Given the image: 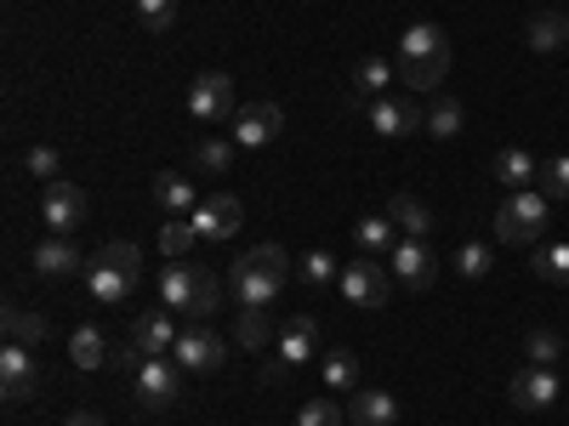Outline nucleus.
Listing matches in <instances>:
<instances>
[{"label":"nucleus","mask_w":569,"mask_h":426,"mask_svg":"<svg viewBox=\"0 0 569 426\" xmlns=\"http://www.w3.org/2000/svg\"><path fill=\"white\" fill-rule=\"evenodd\" d=\"M284 278H291V256H284V245H257V251H246L240 262H233L228 291H233L240 307H268L284 291Z\"/></svg>","instance_id":"f257e3e1"},{"label":"nucleus","mask_w":569,"mask_h":426,"mask_svg":"<svg viewBox=\"0 0 569 426\" xmlns=\"http://www.w3.org/2000/svg\"><path fill=\"white\" fill-rule=\"evenodd\" d=\"M547 222H552V200L536 194V187H518V194L501 200V211H496V240L501 245H541Z\"/></svg>","instance_id":"f03ea898"},{"label":"nucleus","mask_w":569,"mask_h":426,"mask_svg":"<svg viewBox=\"0 0 569 426\" xmlns=\"http://www.w3.org/2000/svg\"><path fill=\"white\" fill-rule=\"evenodd\" d=\"M337 284H342V296H348L353 307H365V313H376V307H388V302H393V273L376 262V256L348 262Z\"/></svg>","instance_id":"7ed1b4c3"},{"label":"nucleus","mask_w":569,"mask_h":426,"mask_svg":"<svg viewBox=\"0 0 569 426\" xmlns=\"http://www.w3.org/2000/svg\"><path fill=\"white\" fill-rule=\"evenodd\" d=\"M171 358L188 369V375H217L222 364H228V347H222V336L211 324H188L182 336H177V347H171Z\"/></svg>","instance_id":"20e7f679"},{"label":"nucleus","mask_w":569,"mask_h":426,"mask_svg":"<svg viewBox=\"0 0 569 426\" xmlns=\"http://www.w3.org/2000/svg\"><path fill=\"white\" fill-rule=\"evenodd\" d=\"M188 114H194L200 125H222V120H233V80H228L222 69L194 74V85H188Z\"/></svg>","instance_id":"39448f33"},{"label":"nucleus","mask_w":569,"mask_h":426,"mask_svg":"<svg viewBox=\"0 0 569 426\" xmlns=\"http://www.w3.org/2000/svg\"><path fill=\"white\" fill-rule=\"evenodd\" d=\"M40 222L63 233V240H74L80 222H86V194L74 182H46V194H40Z\"/></svg>","instance_id":"423d86ee"},{"label":"nucleus","mask_w":569,"mask_h":426,"mask_svg":"<svg viewBox=\"0 0 569 426\" xmlns=\"http://www.w3.org/2000/svg\"><path fill=\"white\" fill-rule=\"evenodd\" d=\"M137 398H142V409L177 404V398H182V364H177V358H142V369H137Z\"/></svg>","instance_id":"0eeeda50"},{"label":"nucleus","mask_w":569,"mask_h":426,"mask_svg":"<svg viewBox=\"0 0 569 426\" xmlns=\"http://www.w3.org/2000/svg\"><path fill=\"white\" fill-rule=\"evenodd\" d=\"M34 387H40L34 347L7 342V353H0V398H7V404H23V398H34Z\"/></svg>","instance_id":"6e6552de"},{"label":"nucleus","mask_w":569,"mask_h":426,"mask_svg":"<svg viewBox=\"0 0 569 426\" xmlns=\"http://www.w3.org/2000/svg\"><path fill=\"white\" fill-rule=\"evenodd\" d=\"M279 131H284V109L279 103H246V109H233V142H240V149H268Z\"/></svg>","instance_id":"1a4fd4ad"},{"label":"nucleus","mask_w":569,"mask_h":426,"mask_svg":"<svg viewBox=\"0 0 569 426\" xmlns=\"http://www.w3.org/2000/svg\"><path fill=\"white\" fill-rule=\"evenodd\" d=\"M388 262H393V278L405 284V291H427V284L439 278V256H433L427 240H399Z\"/></svg>","instance_id":"9d476101"},{"label":"nucleus","mask_w":569,"mask_h":426,"mask_svg":"<svg viewBox=\"0 0 569 426\" xmlns=\"http://www.w3.org/2000/svg\"><path fill=\"white\" fill-rule=\"evenodd\" d=\"M558 375L547 369V364H530V369H518L512 382H507V398L518 404V409H552L558 404Z\"/></svg>","instance_id":"9b49d317"},{"label":"nucleus","mask_w":569,"mask_h":426,"mask_svg":"<svg viewBox=\"0 0 569 426\" xmlns=\"http://www.w3.org/2000/svg\"><path fill=\"white\" fill-rule=\"evenodd\" d=\"M240 222H246V205L233 200V194H211V200H200V211H194L200 240H233V233H240Z\"/></svg>","instance_id":"f8f14e48"},{"label":"nucleus","mask_w":569,"mask_h":426,"mask_svg":"<svg viewBox=\"0 0 569 426\" xmlns=\"http://www.w3.org/2000/svg\"><path fill=\"white\" fill-rule=\"evenodd\" d=\"M29 262H34V273H40V278H74L80 267H91V262H80V245H74V240H63V233L40 240Z\"/></svg>","instance_id":"ddd939ff"},{"label":"nucleus","mask_w":569,"mask_h":426,"mask_svg":"<svg viewBox=\"0 0 569 426\" xmlns=\"http://www.w3.org/2000/svg\"><path fill=\"white\" fill-rule=\"evenodd\" d=\"M365 114H370L376 136H410V131H427V114H421L416 103H399V98H376Z\"/></svg>","instance_id":"4468645a"},{"label":"nucleus","mask_w":569,"mask_h":426,"mask_svg":"<svg viewBox=\"0 0 569 426\" xmlns=\"http://www.w3.org/2000/svg\"><path fill=\"white\" fill-rule=\"evenodd\" d=\"M177 336H182V329L171 324V313H142V318H131V342L142 347V358H166V353L177 347Z\"/></svg>","instance_id":"2eb2a0df"},{"label":"nucleus","mask_w":569,"mask_h":426,"mask_svg":"<svg viewBox=\"0 0 569 426\" xmlns=\"http://www.w3.org/2000/svg\"><path fill=\"white\" fill-rule=\"evenodd\" d=\"M131 273H120V267H109V262H98L91 256V267H86V296L98 302V307H120L126 296H131Z\"/></svg>","instance_id":"dca6fc26"},{"label":"nucleus","mask_w":569,"mask_h":426,"mask_svg":"<svg viewBox=\"0 0 569 426\" xmlns=\"http://www.w3.org/2000/svg\"><path fill=\"white\" fill-rule=\"evenodd\" d=\"M273 353H279L284 364H308V358L319 353V324H313L308 313H297V318H284V329H279V342H273Z\"/></svg>","instance_id":"f3484780"},{"label":"nucleus","mask_w":569,"mask_h":426,"mask_svg":"<svg viewBox=\"0 0 569 426\" xmlns=\"http://www.w3.org/2000/svg\"><path fill=\"white\" fill-rule=\"evenodd\" d=\"M388 80H393V63H388V58H365V63L353 69V91H348V103H353V109H370V103L388 91Z\"/></svg>","instance_id":"a211bd4d"},{"label":"nucleus","mask_w":569,"mask_h":426,"mask_svg":"<svg viewBox=\"0 0 569 426\" xmlns=\"http://www.w3.org/2000/svg\"><path fill=\"white\" fill-rule=\"evenodd\" d=\"M490 176L501 182V187H536V176H541V165H536V154H525V149H501L496 160H490Z\"/></svg>","instance_id":"6ab92c4d"},{"label":"nucleus","mask_w":569,"mask_h":426,"mask_svg":"<svg viewBox=\"0 0 569 426\" xmlns=\"http://www.w3.org/2000/svg\"><path fill=\"white\" fill-rule=\"evenodd\" d=\"M154 200L166 216H188V211H200V194H194V182L177 176V171H160L154 176Z\"/></svg>","instance_id":"aec40b11"},{"label":"nucleus","mask_w":569,"mask_h":426,"mask_svg":"<svg viewBox=\"0 0 569 426\" xmlns=\"http://www.w3.org/2000/svg\"><path fill=\"white\" fill-rule=\"evenodd\" d=\"M233 342H240V347H251V353H273L279 329H273L268 307H240V324H233Z\"/></svg>","instance_id":"412c9836"},{"label":"nucleus","mask_w":569,"mask_h":426,"mask_svg":"<svg viewBox=\"0 0 569 426\" xmlns=\"http://www.w3.org/2000/svg\"><path fill=\"white\" fill-rule=\"evenodd\" d=\"M525 40H530V52H563L569 45V12H536L525 23Z\"/></svg>","instance_id":"4be33fe9"},{"label":"nucleus","mask_w":569,"mask_h":426,"mask_svg":"<svg viewBox=\"0 0 569 426\" xmlns=\"http://www.w3.org/2000/svg\"><path fill=\"white\" fill-rule=\"evenodd\" d=\"M353 426H399V398L393 393H353V409H348Z\"/></svg>","instance_id":"5701e85b"},{"label":"nucleus","mask_w":569,"mask_h":426,"mask_svg":"<svg viewBox=\"0 0 569 426\" xmlns=\"http://www.w3.org/2000/svg\"><path fill=\"white\" fill-rule=\"evenodd\" d=\"M388 216H393V227L405 233V240H427V233H433V211H427L416 194H393Z\"/></svg>","instance_id":"b1692460"},{"label":"nucleus","mask_w":569,"mask_h":426,"mask_svg":"<svg viewBox=\"0 0 569 426\" xmlns=\"http://www.w3.org/2000/svg\"><path fill=\"white\" fill-rule=\"evenodd\" d=\"M194 284H200V267H188V262H166V273H160V302H166L171 313H182L188 302H194Z\"/></svg>","instance_id":"393cba45"},{"label":"nucleus","mask_w":569,"mask_h":426,"mask_svg":"<svg viewBox=\"0 0 569 426\" xmlns=\"http://www.w3.org/2000/svg\"><path fill=\"white\" fill-rule=\"evenodd\" d=\"M194 245H206L200 227H194V216H171V222L160 227V256H166V262H188V256H194Z\"/></svg>","instance_id":"a878e982"},{"label":"nucleus","mask_w":569,"mask_h":426,"mask_svg":"<svg viewBox=\"0 0 569 426\" xmlns=\"http://www.w3.org/2000/svg\"><path fill=\"white\" fill-rule=\"evenodd\" d=\"M353 240H359V251L365 256H393V245H399V227H393V216H365L359 227H353Z\"/></svg>","instance_id":"bb28decb"},{"label":"nucleus","mask_w":569,"mask_h":426,"mask_svg":"<svg viewBox=\"0 0 569 426\" xmlns=\"http://www.w3.org/2000/svg\"><path fill=\"white\" fill-rule=\"evenodd\" d=\"M433 52H450V40H445L439 23H410V29L399 34V63H410V58H433Z\"/></svg>","instance_id":"cd10ccee"},{"label":"nucleus","mask_w":569,"mask_h":426,"mask_svg":"<svg viewBox=\"0 0 569 426\" xmlns=\"http://www.w3.org/2000/svg\"><path fill=\"white\" fill-rule=\"evenodd\" d=\"M69 358H74L80 369H103V364H109V342H103V329H98V324H80L74 336H69Z\"/></svg>","instance_id":"c85d7f7f"},{"label":"nucleus","mask_w":569,"mask_h":426,"mask_svg":"<svg viewBox=\"0 0 569 426\" xmlns=\"http://www.w3.org/2000/svg\"><path fill=\"white\" fill-rule=\"evenodd\" d=\"M399 74H405V85H410V91H433V85H445V74H450V52L410 58V63H399Z\"/></svg>","instance_id":"c756f323"},{"label":"nucleus","mask_w":569,"mask_h":426,"mask_svg":"<svg viewBox=\"0 0 569 426\" xmlns=\"http://www.w3.org/2000/svg\"><path fill=\"white\" fill-rule=\"evenodd\" d=\"M7 342H23V347H40L46 342V318L40 313H29V307H18V302H7Z\"/></svg>","instance_id":"7c9ffc66"},{"label":"nucleus","mask_w":569,"mask_h":426,"mask_svg":"<svg viewBox=\"0 0 569 426\" xmlns=\"http://www.w3.org/2000/svg\"><path fill=\"white\" fill-rule=\"evenodd\" d=\"M222 307V284H217V273H206L200 267V284H194V302L182 307V318L188 324H211V313Z\"/></svg>","instance_id":"2f4dec72"},{"label":"nucleus","mask_w":569,"mask_h":426,"mask_svg":"<svg viewBox=\"0 0 569 426\" xmlns=\"http://www.w3.org/2000/svg\"><path fill=\"white\" fill-rule=\"evenodd\" d=\"M233 154H240V142H233V136H206V142H194V165H200V171H228Z\"/></svg>","instance_id":"473e14b6"},{"label":"nucleus","mask_w":569,"mask_h":426,"mask_svg":"<svg viewBox=\"0 0 569 426\" xmlns=\"http://www.w3.org/2000/svg\"><path fill=\"white\" fill-rule=\"evenodd\" d=\"M536 278L547 284H569V245H536Z\"/></svg>","instance_id":"72a5a7b5"},{"label":"nucleus","mask_w":569,"mask_h":426,"mask_svg":"<svg viewBox=\"0 0 569 426\" xmlns=\"http://www.w3.org/2000/svg\"><path fill=\"white\" fill-rule=\"evenodd\" d=\"M325 387L330 393H353L359 387V358L353 353H330L325 358Z\"/></svg>","instance_id":"f704fd0d"},{"label":"nucleus","mask_w":569,"mask_h":426,"mask_svg":"<svg viewBox=\"0 0 569 426\" xmlns=\"http://www.w3.org/2000/svg\"><path fill=\"white\" fill-rule=\"evenodd\" d=\"M342 420H348V409L337 398H308L297 409V426H342Z\"/></svg>","instance_id":"c9c22d12"},{"label":"nucleus","mask_w":569,"mask_h":426,"mask_svg":"<svg viewBox=\"0 0 569 426\" xmlns=\"http://www.w3.org/2000/svg\"><path fill=\"white\" fill-rule=\"evenodd\" d=\"M427 131H433L439 142H450V136L461 131V103H456V98H439L433 109H427Z\"/></svg>","instance_id":"e433bc0d"},{"label":"nucleus","mask_w":569,"mask_h":426,"mask_svg":"<svg viewBox=\"0 0 569 426\" xmlns=\"http://www.w3.org/2000/svg\"><path fill=\"white\" fill-rule=\"evenodd\" d=\"M23 171H29L34 182H58L63 160H58V149H46V142H34V149H23Z\"/></svg>","instance_id":"4c0bfd02"},{"label":"nucleus","mask_w":569,"mask_h":426,"mask_svg":"<svg viewBox=\"0 0 569 426\" xmlns=\"http://www.w3.org/2000/svg\"><path fill=\"white\" fill-rule=\"evenodd\" d=\"M137 18H142V29H149V34H171L177 0H137Z\"/></svg>","instance_id":"58836bf2"},{"label":"nucleus","mask_w":569,"mask_h":426,"mask_svg":"<svg viewBox=\"0 0 569 426\" xmlns=\"http://www.w3.org/2000/svg\"><path fill=\"white\" fill-rule=\"evenodd\" d=\"M456 273H461V278H485V273H490V245H485V240H467V245L456 251Z\"/></svg>","instance_id":"ea45409f"},{"label":"nucleus","mask_w":569,"mask_h":426,"mask_svg":"<svg viewBox=\"0 0 569 426\" xmlns=\"http://www.w3.org/2000/svg\"><path fill=\"white\" fill-rule=\"evenodd\" d=\"M98 262H109V267H120V273L142 278V251H137V245H126V240H109V245L98 251Z\"/></svg>","instance_id":"a19ab883"},{"label":"nucleus","mask_w":569,"mask_h":426,"mask_svg":"<svg viewBox=\"0 0 569 426\" xmlns=\"http://www.w3.org/2000/svg\"><path fill=\"white\" fill-rule=\"evenodd\" d=\"M536 182H541V194H547V200H569V154H558V160H547Z\"/></svg>","instance_id":"79ce46f5"},{"label":"nucleus","mask_w":569,"mask_h":426,"mask_svg":"<svg viewBox=\"0 0 569 426\" xmlns=\"http://www.w3.org/2000/svg\"><path fill=\"white\" fill-rule=\"evenodd\" d=\"M525 347H530V364H547V369H552V364L563 358V342H558V329H530V342H525Z\"/></svg>","instance_id":"37998d69"},{"label":"nucleus","mask_w":569,"mask_h":426,"mask_svg":"<svg viewBox=\"0 0 569 426\" xmlns=\"http://www.w3.org/2000/svg\"><path fill=\"white\" fill-rule=\"evenodd\" d=\"M302 278H308V284H337L342 267H337V256H330V251H313V256L302 262Z\"/></svg>","instance_id":"c03bdc74"},{"label":"nucleus","mask_w":569,"mask_h":426,"mask_svg":"<svg viewBox=\"0 0 569 426\" xmlns=\"http://www.w3.org/2000/svg\"><path fill=\"white\" fill-rule=\"evenodd\" d=\"M109 369H120V375L131 369V375H137V369H142V347H137L131 336H126V342H109Z\"/></svg>","instance_id":"a18cd8bd"},{"label":"nucleus","mask_w":569,"mask_h":426,"mask_svg":"<svg viewBox=\"0 0 569 426\" xmlns=\"http://www.w3.org/2000/svg\"><path fill=\"white\" fill-rule=\"evenodd\" d=\"M291 369H297V364H284L279 353H268V358H262V387H279L284 375H291Z\"/></svg>","instance_id":"49530a36"},{"label":"nucleus","mask_w":569,"mask_h":426,"mask_svg":"<svg viewBox=\"0 0 569 426\" xmlns=\"http://www.w3.org/2000/svg\"><path fill=\"white\" fill-rule=\"evenodd\" d=\"M69 426H103V420L91 415V409H74V415H69Z\"/></svg>","instance_id":"de8ad7c7"},{"label":"nucleus","mask_w":569,"mask_h":426,"mask_svg":"<svg viewBox=\"0 0 569 426\" xmlns=\"http://www.w3.org/2000/svg\"><path fill=\"white\" fill-rule=\"evenodd\" d=\"M563 52H569V45H563Z\"/></svg>","instance_id":"09e8293b"}]
</instances>
